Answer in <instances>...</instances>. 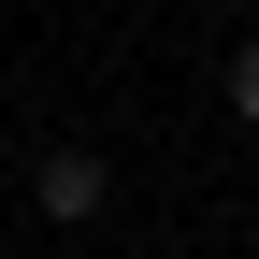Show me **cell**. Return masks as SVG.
Listing matches in <instances>:
<instances>
[{"instance_id": "obj_1", "label": "cell", "mask_w": 259, "mask_h": 259, "mask_svg": "<svg viewBox=\"0 0 259 259\" xmlns=\"http://www.w3.org/2000/svg\"><path fill=\"white\" fill-rule=\"evenodd\" d=\"M101 202H115L101 144H44V158H29V216H44V231H87Z\"/></svg>"}, {"instance_id": "obj_2", "label": "cell", "mask_w": 259, "mask_h": 259, "mask_svg": "<svg viewBox=\"0 0 259 259\" xmlns=\"http://www.w3.org/2000/svg\"><path fill=\"white\" fill-rule=\"evenodd\" d=\"M216 87H231V115L259 130V29H245V44H231V72H216Z\"/></svg>"}]
</instances>
